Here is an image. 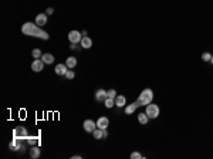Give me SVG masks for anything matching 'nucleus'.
<instances>
[{
    "instance_id": "obj_16",
    "label": "nucleus",
    "mask_w": 213,
    "mask_h": 159,
    "mask_svg": "<svg viewBox=\"0 0 213 159\" xmlns=\"http://www.w3.org/2000/svg\"><path fill=\"white\" fill-rule=\"evenodd\" d=\"M137 104L134 102V104H129V105H125V114L127 115H131V114H134V112L137 111Z\"/></svg>"
},
{
    "instance_id": "obj_8",
    "label": "nucleus",
    "mask_w": 213,
    "mask_h": 159,
    "mask_svg": "<svg viewBox=\"0 0 213 159\" xmlns=\"http://www.w3.org/2000/svg\"><path fill=\"white\" fill-rule=\"evenodd\" d=\"M44 63L43 60H39V58H36V60L33 61V64H31V68H33V71H36V73H40L41 70L44 68Z\"/></svg>"
},
{
    "instance_id": "obj_14",
    "label": "nucleus",
    "mask_w": 213,
    "mask_h": 159,
    "mask_svg": "<svg viewBox=\"0 0 213 159\" xmlns=\"http://www.w3.org/2000/svg\"><path fill=\"white\" fill-rule=\"evenodd\" d=\"M115 105L120 107V108L125 107V105H127V98H125L124 95H117V97H115Z\"/></svg>"
},
{
    "instance_id": "obj_1",
    "label": "nucleus",
    "mask_w": 213,
    "mask_h": 159,
    "mask_svg": "<svg viewBox=\"0 0 213 159\" xmlns=\"http://www.w3.org/2000/svg\"><path fill=\"white\" fill-rule=\"evenodd\" d=\"M21 33L26 34V36H31V37H39L41 40H48V37H50L46 31L41 30L37 24L31 23V21H27L21 26Z\"/></svg>"
},
{
    "instance_id": "obj_19",
    "label": "nucleus",
    "mask_w": 213,
    "mask_h": 159,
    "mask_svg": "<svg viewBox=\"0 0 213 159\" xmlns=\"http://www.w3.org/2000/svg\"><path fill=\"white\" fill-rule=\"evenodd\" d=\"M41 57H43V58H41V60H43L44 63H46V64H51V63H53V61H54V57L50 54V53H46V54H43V55H41Z\"/></svg>"
},
{
    "instance_id": "obj_15",
    "label": "nucleus",
    "mask_w": 213,
    "mask_h": 159,
    "mask_svg": "<svg viewBox=\"0 0 213 159\" xmlns=\"http://www.w3.org/2000/svg\"><path fill=\"white\" fill-rule=\"evenodd\" d=\"M148 121H149V117L147 115V112H141V114H138V122H139V124L147 125Z\"/></svg>"
},
{
    "instance_id": "obj_23",
    "label": "nucleus",
    "mask_w": 213,
    "mask_h": 159,
    "mask_svg": "<svg viewBox=\"0 0 213 159\" xmlns=\"http://www.w3.org/2000/svg\"><path fill=\"white\" fill-rule=\"evenodd\" d=\"M106 97H108V98H114V99H115V97H117V91H115V90H110V91H106Z\"/></svg>"
},
{
    "instance_id": "obj_11",
    "label": "nucleus",
    "mask_w": 213,
    "mask_h": 159,
    "mask_svg": "<svg viewBox=\"0 0 213 159\" xmlns=\"http://www.w3.org/2000/svg\"><path fill=\"white\" fill-rule=\"evenodd\" d=\"M106 98H108V97H106V91H105V90H98V91L95 92V99L98 102H104Z\"/></svg>"
},
{
    "instance_id": "obj_22",
    "label": "nucleus",
    "mask_w": 213,
    "mask_h": 159,
    "mask_svg": "<svg viewBox=\"0 0 213 159\" xmlns=\"http://www.w3.org/2000/svg\"><path fill=\"white\" fill-rule=\"evenodd\" d=\"M104 104H105L106 108H112L114 105H115V99L114 98H106L105 101H104Z\"/></svg>"
},
{
    "instance_id": "obj_10",
    "label": "nucleus",
    "mask_w": 213,
    "mask_h": 159,
    "mask_svg": "<svg viewBox=\"0 0 213 159\" xmlns=\"http://www.w3.org/2000/svg\"><path fill=\"white\" fill-rule=\"evenodd\" d=\"M36 24L39 26V27H41V26L47 24V14H44V13L37 14V17H36Z\"/></svg>"
},
{
    "instance_id": "obj_25",
    "label": "nucleus",
    "mask_w": 213,
    "mask_h": 159,
    "mask_svg": "<svg viewBox=\"0 0 213 159\" xmlns=\"http://www.w3.org/2000/svg\"><path fill=\"white\" fill-rule=\"evenodd\" d=\"M210 58H212V54H210V53H203L202 54V60L203 61H210Z\"/></svg>"
},
{
    "instance_id": "obj_21",
    "label": "nucleus",
    "mask_w": 213,
    "mask_h": 159,
    "mask_svg": "<svg viewBox=\"0 0 213 159\" xmlns=\"http://www.w3.org/2000/svg\"><path fill=\"white\" fill-rule=\"evenodd\" d=\"M26 141H27L29 144H30V145H37V144L40 142V139L36 138V136H27Z\"/></svg>"
},
{
    "instance_id": "obj_30",
    "label": "nucleus",
    "mask_w": 213,
    "mask_h": 159,
    "mask_svg": "<svg viewBox=\"0 0 213 159\" xmlns=\"http://www.w3.org/2000/svg\"><path fill=\"white\" fill-rule=\"evenodd\" d=\"M210 63H212V64H213V55H212V58H210Z\"/></svg>"
},
{
    "instance_id": "obj_6",
    "label": "nucleus",
    "mask_w": 213,
    "mask_h": 159,
    "mask_svg": "<svg viewBox=\"0 0 213 159\" xmlns=\"http://www.w3.org/2000/svg\"><path fill=\"white\" fill-rule=\"evenodd\" d=\"M21 141H23V139L13 138V141H11V142L9 144V148H10L11 151H17V149H20V151H23V149H24V145L21 144Z\"/></svg>"
},
{
    "instance_id": "obj_17",
    "label": "nucleus",
    "mask_w": 213,
    "mask_h": 159,
    "mask_svg": "<svg viewBox=\"0 0 213 159\" xmlns=\"http://www.w3.org/2000/svg\"><path fill=\"white\" fill-rule=\"evenodd\" d=\"M30 156L33 159L39 158V156H40V148H37L36 145H31V148H30Z\"/></svg>"
},
{
    "instance_id": "obj_12",
    "label": "nucleus",
    "mask_w": 213,
    "mask_h": 159,
    "mask_svg": "<svg viewBox=\"0 0 213 159\" xmlns=\"http://www.w3.org/2000/svg\"><path fill=\"white\" fill-rule=\"evenodd\" d=\"M80 44L83 48H91L93 47V40H91L88 36H83V40H81Z\"/></svg>"
},
{
    "instance_id": "obj_24",
    "label": "nucleus",
    "mask_w": 213,
    "mask_h": 159,
    "mask_svg": "<svg viewBox=\"0 0 213 159\" xmlns=\"http://www.w3.org/2000/svg\"><path fill=\"white\" fill-rule=\"evenodd\" d=\"M31 54H33V57H34V58H40V57H41V51L39 50V48H34Z\"/></svg>"
},
{
    "instance_id": "obj_4",
    "label": "nucleus",
    "mask_w": 213,
    "mask_h": 159,
    "mask_svg": "<svg viewBox=\"0 0 213 159\" xmlns=\"http://www.w3.org/2000/svg\"><path fill=\"white\" fill-rule=\"evenodd\" d=\"M29 134H27V129L24 126H17L13 131V138H19V139H27Z\"/></svg>"
},
{
    "instance_id": "obj_20",
    "label": "nucleus",
    "mask_w": 213,
    "mask_h": 159,
    "mask_svg": "<svg viewBox=\"0 0 213 159\" xmlns=\"http://www.w3.org/2000/svg\"><path fill=\"white\" fill-rule=\"evenodd\" d=\"M93 135H94V138H95V139H101V138H104V129L97 128L95 131L93 132Z\"/></svg>"
},
{
    "instance_id": "obj_27",
    "label": "nucleus",
    "mask_w": 213,
    "mask_h": 159,
    "mask_svg": "<svg viewBox=\"0 0 213 159\" xmlns=\"http://www.w3.org/2000/svg\"><path fill=\"white\" fill-rule=\"evenodd\" d=\"M66 77L68 78V80H73V78H74V71L68 70V71H67V74H66Z\"/></svg>"
},
{
    "instance_id": "obj_5",
    "label": "nucleus",
    "mask_w": 213,
    "mask_h": 159,
    "mask_svg": "<svg viewBox=\"0 0 213 159\" xmlns=\"http://www.w3.org/2000/svg\"><path fill=\"white\" fill-rule=\"evenodd\" d=\"M68 40H70V43H73V44L81 43V40H83V34H81L80 31L73 30V31L68 33Z\"/></svg>"
},
{
    "instance_id": "obj_29",
    "label": "nucleus",
    "mask_w": 213,
    "mask_h": 159,
    "mask_svg": "<svg viewBox=\"0 0 213 159\" xmlns=\"http://www.w3.org/2000/svg\"><path fill=\"white\" fill-rule=\"evenodd\" d=\"M108 136V132H106V129H104V138H106Z\"/></svg>"
},
{
    "instance_id": "obj_28",
    "label": "nucleus",
    "mask_w": 213,
    "mask_h": 159,
    "mask_svg": "<svg viewBox=\"0 0 213 159\" xmlns=\"http://www.w3.org/2000/svg\"><path fill=\"white\" fill-rule=\"evenodd\" d=\"M54 13V9L53 7H48V9H47V14H53Z\"/></svg>"
},
{
    "instance_id": "obj_2",
    "label": "nucleus",
    "mask_w": 213,
    "mask_h": 159,
    "mask_svg": "<svg viewBox=\"0 0 213 159\" xmlns=\"http://www.w3.org/2000/svg\"><path fill=\"white\" fill-rule=\"evenodd\" d=\"M152 99H153V91L151 88H145V90L139 94V97H138V99L135 101V104H137V107L148 105V104L152 102Z\"/></svg>"
},
{
    "instance_id": "obj_13",
    "label": "nucleus",
    "mask_w": 213,
    "mask_h": 159,
    "mask_svg": "<svg viewBox=\"0 0 213 159\" xmlns=\"http://www.w3.org/2000/svg\"><path fill=\"white\" fill-rule=\"evenodd\" d=\"M67 68H68V67H67L66 64H57L56 65V74L57 75H66L67 71H68Z\"/></svg>"
},
{
    "instance_id": "obj_26",
    "label": "nucleus",
    "mask_w": 213,
    "mask_h": 159,
    "mask_svg": "<svg viewBox=\"0 0 213 159\" xmlns=\"http://www.w3.org/2000/svg\"><path fill=\"white\" fill-rule=\"evenodd\" d=\"M142 156H141L139 152H132L131 153V159H141Z\"/></svg>"
},
{
    "instance_id": "obj_18",
    "label": "nucleus",
    "mask_w": 213,
    "mask_h": 159,
    "mask_svg": "<svg viewBox=\"0 0 213 159\" xmlns=\"http://www.w3.org/2000/svg\"><path fill=\"white\" fill-rule=\"evenodd\" d=\"M66 65L68 68H74L77 65V58L75 57H68L67 58V61H66Z\"/></svg>"
},
{
    "instance_id": "obj_3",
    "label": "nucleus",
    "mask_w": 213,
    "mask_h": 159,
    "mask_svg": "<svg viewBox=\"0 0 213 159\" xmlns=\"http://www.w3.org/2000/svg\"><path fill=\"white\" fill-rule=\"evenodd\" d=\"M145 112H147V115L149 117V119H155L159 117V107L156 104H148L147 108H145Z\"/></svg>"
},
{
    "instance_id": "obj_7",
    "label": "nucleus",
    "mask_w": 213,
    "mask_h": 159,
    "mask_svg": "<svg viewBox=\"0 0 213 159\" xmlns=\"http://www.w3.org/2000/svg\"><path fill=\"white\" fill-rule=\"evenodd\" d=\"M84 129H85V132L93 134V132L97 129V122L91 121V119H85V121H84Z\"/></svg>"
},
{
    "instance_id": "obj_9",
    "label": "nucleus",
    "mask_w": 213,
    "mask_h": 159,
    "mask_svg": "<svg viewBox=\"0 0 213 159\" xmlns=\"http://www.w3.org/2000/svg\"><path fill=\"white\" fill-rule=\"evenodd\" d=\"M108 125H110V121H108L106 117H100L98 121H97V128H100V129H106Z\"/></svg>"
}]
</instances>
